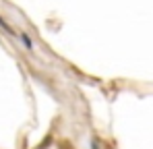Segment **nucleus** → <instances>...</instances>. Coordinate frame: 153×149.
<instances>
[{
	"instance_id": "nucleus-1",
	"label": "nucleus",
	"mask_w": 153,
	"mask_h": 149,
	"mask_svg": "<svg viewBox=\"0 0 153 149\" xmlns=\"http://www.w3.org/2000/svg\"><path fill=\"white\" fill-rule=\"evenodd\" d=\"M0 27H2V29H4V31H6L8 35H15V31H13V27H10V25L6 23V21H4L2 17H0Z\"/></svg>"
}]
</instances>
